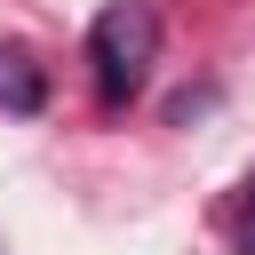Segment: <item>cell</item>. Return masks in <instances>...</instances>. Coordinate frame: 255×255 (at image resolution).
Wrapping results in <instances>:
<instances>
[{"label":"cell","mask_w":255,"mask_h":255,"mask_svg":"<svg viewBox=\"0 0 255 255\" xmlns=\"http://www.w3.org/2000/svg\"><path fill=\"white\" fill-rule=\"evenodd\" d=\"M88 64H96V96L120 112L128 96H143L151 64H159V8L151 0H112L88 24Z\"/></svg>","instance_id":"obj_1"},{"label":"cell","mask_w":255,"mask_h":255,"mask_svg":"<svg viewBox=\"0 0 255 255\" xmlns=\"http://www.w3.org/2000/svg\"><path fill=\"white\" fill-rule=\"evenodd\" d=\"M48 104V80L24 48H0V112H40Z\"/></svg>","instance_id":"obj_2"},{"label":"cell","mask_w":255,"mask_h":255,"mask_svg":"<svg viewBox=\"0 0 255 255\" xmlns=\"http://www.w3.org/2000/svg\"><path fill=\"white\" fill-rule=\"evenodd\" d=\"M247 255H255V231H247Z\"/></svg>","instance_id":"obj_3"}]
</instances>
